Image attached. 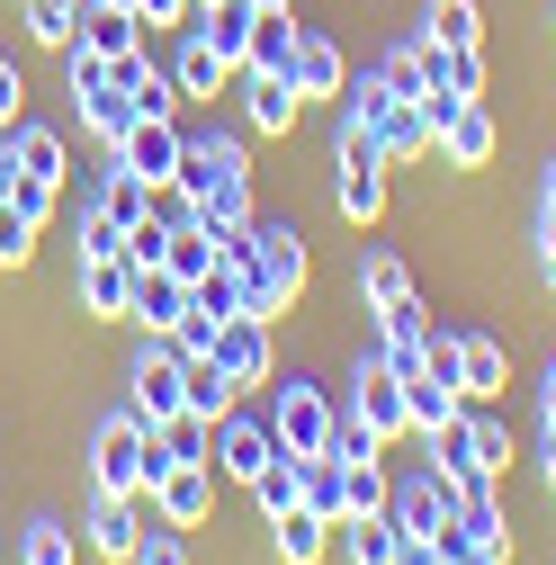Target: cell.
<instances>
[{"label":"cell","instance_id":"obj_21","mask_svg":"<svg viewBox=\"0 0 556 565\" xmlns=\"http://www.w3.org/2000/svg\"><path fill=\"white\" fill-rule=\"evenodd\" d=\"M297 36H306V28H297L288 10H260V19H252V54H243V73H288V82H297Z\"/></svg>","mask_w":556,"mask_h":565},{"label":"cell","instance_id":"obj_34","mask_svg":"<svg viewBox=\"0 0 556 565\" xmlns=\"http://www.w3.org/2000/svg\"><path fill=\"white\" fill-rule=\"evenodd\" d=\"M269 530H278V556H288V565H314V556H323V539H332V521H314L306 503H297V512H278Z\"/></svg>","mask_w":556,"mask_h":565},{"label":"cell","instance_id":"obj_1","mask_svg":"<svg viewBox=\"0 0 556 565\" xmlns=\"http://www.w3.org/2000/svg\"><path fill=\"white\" fill-rule=\"evenodd\" d=\"M162 467H171V449H162V431H153L135 404L99 422V440H90V484H99V493H153Z\"/></svg>","mask_w":556,"mask_h":565},{"label":"cell","instance_id":"obj_48","mask_svg":"<svg viewBox=\"0 0 556 565\" xmlns=\"http://www.w3.org/2000/svg\"><path fill=\"white\" fill-rule=\"evenodd\" d=\"M395 565H440V539H413V530H395Z\"/></svg>","mask_w":556,"mask_h":565},{"label":"cell","instance_id":"obj_26","mask_svg":"<svg viewBox=\"0 0 556 565\" xmlns=\"http://www.w3.org/2000/svg\"><path fill=\"white\" fill-rule=\"evenodd\" d=\"M252 19H260L252 0H206V10H197V36H206V45H216L234 73H243V54H252Z\"/></svg>","mask_w":556,"mask_h":565},{"label":"cell","instance_id":"obj_17","mask_svg":"<svg viewBox=\"0 0 556 565\" xmlns=\"http://www.w3.org/2000/svg\"><path fill=\"white\" fill-rule=\"evenodd\" d=\"M135 539H145V493H99V503H90V547L126 565Z\"/></svg>","mask_w":556,"mask_h":565},{"label":"cell","instance_id":"obj_42","mask_svg":"<svg viewBox=\"0 0 556 565\" xmlns=\"http://www.w3.org/2000/svg\"><path fill=\"white\" fill-rule=\"evenodd\" d=\"M73 234H82V260H108V252H126V225L108 216V206H99V198L82 206V225H73Z\"/></svg>","mask_w":556,"mask_h":565},{"label":"cell","instance_id":"obj_53","mask_svg":"<svg viewBox=\"0 0 556 565\" xmlns=\"http://www.w3.org/2000/svg\"><path fill=\"white\" fill-rule=\"evenodd\" d=\"M547 216H556V162H547Z\"/></svg>","mask_w":556,"mask_h":565},{"label":"cell","instance_id":"obj_3","mask_svg":"<svg viewBox=\"0 0 556 565\" xmlns=\"http://www.w3.org/2000/svg\"><path fill=\"white\" fill-rule=\"evenodd\" d=\"M351 117H368V135H377V153H386V162H423V153H431V117L413 108V99H395L377 73L351 90Z\"/></svg>","mask_w":556,"mask_h":565},{"label":"cell","instance_id":"obj_43","mask_svg":"<svg viewBox=\"0 0 556 565\" xmlns=\"http://www.w3.org/2000/svg\"><path fill=\"white\" fill-rule=\"evenodd\" d=\"M126 565H189V539H180L171 521H145V539H135Z\"/></svg>","mask_w":556,"mask_h":565},{"label":"cell","instance_id":"obj_2","mask_svg":"<svg viewBox=\"0 0 556 565\" xmlns=\"http://www.w3.org/2000/svg\"><path fill=\"white\" fill-rule=\"evenodd\" d=\"M341 216H351V225L386 216V153H377L368 117H351V108H341Z\"/></svg>","mask_w":556,"mask_h":565},{"label":"cell","instance_id":"obj_36","mask_svg":"<svg viewBox=\"0 0 556 565\" xmlns=\"http://www.w3.org/2000/svg\"><path fill=\"white\" fill-rule=\"evenodd\" d=\"M341 530H351V565H395V512H360Z\"/></svg>","mask_w":556,"mask_h":565},{"label":"cell","instance_id":"obj_54","mask_svg":"<svg viewBox=\"0 0 556 565\" xmlns=\"http://www.w3.org/2000/svg\"><path fill=\"white\" fill-rule=\"evenodd\" d=\"M0 198H10V153H0Z\"/></svg>","mask_w":556,"mask_h":565},{"label":"cell","instance_id":"obj_13","mask_svg":"<svg viewBox=\"0 0 556 565\" xmlns=\"http://www.w3.org/2000/svg\"><path fill=\"white\" fill-rule=\"evenodd\" d=\"M269 458H278V431H269V422H243V413H225V422H216V476L252 484Z\"/></svg>","mask_w":556,"mask_h":565},{"label":"cell","instance_id":"obj_27","mask_svg":"<svg viewBox=\"0 0 556 565\" xmlns=\"http://www.w3.org/2000/svg\"><path fill=\"white\" fill-rule=\"evenodd\" d=\"M171 82H180V99H216V90L234 82V63H225L216 45H206V36L189 28V45H180V63H171Z\"/></svg>","mask_w":556,"mask_h":565},{"label":"cell","instance_id":"obj_55","mask_svg":"<svg viewBox=\"0 0 556 565\" xmlns=\"http://www.w3.org/2000/svg\"><path fill=\"white\" fill-rule=\"evenodd\" d=\"M252 10H288V0H252Z\"/></svg>","mask_w":556,"mask_h":565},{"label":"cell","instance_id":"obj_49","mask_svg":"<svg viewBox=\"0 0 556 565\" xmlns=\"http://www.w3.org/2000/svg\"><path fill=\"white\" fill-rule=\"evenodd\" d=\"M135 19H145V28H180L189 0H135Z\"/></svg>","mask_w":556,"mask_h":565},{"label":"cell","instance_id":"obj_45","mask_svg":"<svg viewBox=\"0 0 556 565\" xmlns=\"http://www.w3.org/2000/svg\"><path fill=\"white\" fill-rule=\"evenodd\" d=\"M341 467H351V458H341ZM386 493H395V484L377 476V458H360V467H351V521H360V512H386Z\"/></svg>","mask_w":556,"mask_h":565},{"label":"cell","instance_id":"obj_32","mask_svg":"<svg viewBox=\"0 0 556 565\" xmlns=\"http://www.w3.org/2000/svg\"><path fill=\"white\" fill-rule=\"evenodd\" d=\"M189 306H197V315H216V323H234V315H243V269L216 252V269H206L197 288H189Z\"/></svg>","mask_w":556,"mask_h":565},{"label":"cell","instance_id":"obj_16","mask_svg":"<svg viewBox=\"0 0 556 565\" xmlns=\"http://www.w3.org/2000/svg\"><path fill=\"white\" fill-rule=\"evenodd\" d=\"M431 440V467L449 476V484H467V493H484V476H475V404H458L440 431H423Z\"/></svg>","mask_w":556,"mask_h":565},{"label":"cell","instance_id":"obj_8","mask_svg":"<svg viewBox=\"0 0 556 565\" xmlns=\"http://www.w3.org/2000/svg\"><path fill=\"white\" fill-rule=\"evenodd\" d=\"M145 512L171 521V530H197L206 512H216V467H206V458H171L153 476V493H145Z\"/></svg>","mask_w":556,"mask_h":565},{"label":"cell","instance_id":"obj_4","mask_svg":"<svg viewBox=\"0 0 556 565\" xmlns=\"http://www.w3.org/2000/svg\"><path fill=\"white\" fill-rule=\"evenodd\" d=\"M269 431H278V458H323L332 431H341V413H332L323 386L288 377V386H278V404H269Z\"/></svg>","mask_w":556,"mask_h":565},{"label":"cell","instance_id":"obj_14","mask_svg":"<svg viewBox=\"0 0 556 565\" xmlns=\"http://www.w3.org/2000/svg\"><path fill=\"white\" fill-rule=\"evenodd\" d=\"M216 369H225L234 386H269V323H260V315H234V323L216 332Z\"/></svg>","mask_w":556,"mask_h":565},{"label":"cell","instance_id":"obj_19","mask_svg":"<svg viewBox=\"0 0 556 565\" xmlns=\"http://www.w3.org/2000/svg\"><path fill=\"white\" fill-rule=\"evenodd\" d=\"M126 315L145 323V332H171V323L189 315V288H180L162 260H145V269H135V306H126Z\"/></svg>","mask_w":556,"mask_h":565},{"label":"cell","instance_id":"obj_44","mask_svg":"<svg viewBox=\"0 0 556 565\" xmlns=\"http://www.w3.org/2000/svg\"><path fill=\"white\" fill-rule=\"evenodd\" d=\"M19 565H73V530H63V521H36L28 547H19Z\"/></svg>","mask_w":556,"mask_h":565},{"label":"cell","instance_id":"obj_11","mask_svg":"<svg viewBox=\"0 0 556 565\" xmlns=\"http://www.w3.org/2000/svg\"><path fill=\"white\" fill-rule=\"evenodd\" d=\"M180 145H189V135H180L171 117H135V126L117 135V162H126L135 180H153V189H171V171H180Z\"/></svg>","mask_w":556,"mask_h":565},{"label":"cell","instance_id":"obj_46","mask_svg":"<svg viewBox=\"0 0 556 565\" xmlns=\"http://www.w3.org/2000/svg\"><path fill=\"white\" fill-rule=\"evenodd\" d=\"M54 198H63L54 180H28V171H10V206H28V216H36V225L54 216Z\"/></svg>","mask_w":556,"mask_h":565},{"label":"cell","instance_id":"obj_37","mask_svg":"<svg viewBox=\"0 0 556 565\" xmlns=\"http://www.w3.org/2000/svg\"><path fill=\"white\" fill-rule=\"evenodd\" d=\"M423 36H440V45H484L475 0H431V10H423Z\"/></svg>","mask_w":556,"mask_h":565},{"label":"cell","instance_id":"obj_18","mask_svg":"<svg viewBox=\"0 0 556 565\" xmlns=\"http://www.w3.org/2000/svg\"><path fill=\"white\" fill-rule=\"evenodd\" d=\"M377 360L395 369V377H413L431 360V323H423V306H395V315H377Z\"/></svg>","mask_w":556,"mask_h":565},{"label":"cell","instance_id":"obj_20","mask_svg":"<svg viewBox=\"0 0 556 565\" xmlns=\"http://www.w3.org/2000/svg\"><path fill=\"white\" fill-rule=\"evenodd\" d=\"M297 484H306V512H314V521H332V530L351 521V467H341L332 449H323V458H297Z\"/></svg>","mask_w":556,"mask_h":565},{"label":"cell","instance_id":"obj_31","mask_svg":"<svg viewBox=\"0 0 556 565\" xmlns=\"http://www.w3.org/2000/svg\"><path fill=\"white\" fill-rule=\"evenodd\" d=\"M10 171H28V180H54V189H63V135H54V126H19Z\"/></svg>","mask_w":556,"mask_h":565},{"label":"cell","instance_id":"obj_15","mask_svg":"<svg viewBox=\"0 0 556 565\" xmlns=\"http://www.w3.org/2000/svg\"><path fill=\"white\" fill-rule=\"evenodd\" d=\"M440 54H449L440 36H423V28H413V36H404V45H395V54L377 63V82H386L395 99H423V90L440 82Z\"/></svg>","mask_w":556,"mask_h":565},{"label":"cell","instance_id":"obj_7","mask_svg":"<svg viewBox=\"0 0 556 565\" xmlns=\"http://www.w3.org/2000/svg\"><path fill=\"white\" fill-rule=\"evenodd\" d=\"M135 413H145L153 431H162L171 413H189V360L171 350V332H145V360H135Z\"/></svg>","mask_w":556,"mask_h":565},{"label":"cell","instance_id":"obj_29","mask_svg":"<svg viewBox=\"0 0 556 565\" xmlns=\"http://www.w3.org/2000/svg\"><path fill=\"white\" fill-rule=\"evenodd\" d=\"M360 297H368V315H395V306H413V269H404L395 252H368V260H360Z\"/></svg>","mask_w":556,"mask_h":565},{"label":"cell","instance_id":"obj_51","mask_svg":"<svg viewBox=\"0 0 556 565\" xmlns=\"http://www.w3.org/2000/svg\"><path fill=\"white\" fill-rule=\"evenodd\" d=\"M538 413H547V431H556V369H547V386H538Z\"/></svg>","mask_w":556,"mask_h":565},{"label":"cell","instance_id":"obj_50","mask_svg":"<svg viewBox=\"0 0 556 565\" xmlns=\"http://www.w3.org/2000/svg\"><path fill=\"white\" fill-rule=\"evenodd\" d=\"M538 278H547V297H556V216L538 225Z\"/></svg>","mask_w":556,"mask_h":565},{"label":"cell","instance_id":"obj_40","mask_svg":"<svg viewBox=\"0 0 556 565\" xmlns=\"http://www.w3.org/2000/svg\"><path fill=\"white\" fill-rule=\"evenodd\" d=\"M440 90L484 99V45H449V54H440Z\"/></svg>","mask_w":556,"mask_h":565},{"label":"cell","instance_id":"obj_23","mask_svg":"<svg viewBox=\"0 0 556 565\" xmlns=\"http://www.w3.org/2000/svg\"><path fill=\"white\" fill-rule=\"evenodd\" d=\"M341 82H351V63H341L332 36H297V99H341Z\"/></svg>","mask_w":556,"mask_h":565},{"label":"cell","instance_id":"obj_28","mask_svg":"<svg viewBox=\"0 0 556 565\" xmlns=\"http://www.w3.org/2000/svg\"><path fill=\"white\" fill-rule=\"evenodd\" d=\"M73 45H90V54H135V45H145V19H135V10H108V0H90L82 28H73Z\"/></svg>","mask_w":556,"mask_h":565},{"label":"cell","instance_id":"obj_35","mask_svg":"<svg viewBox=\"0 0 556 565\" xmlns=\"http://www.w3.org/2000/svg\"><path fill=\"white\" fill-rule=\"evenodd\" d=\"M252 503H260V521L297 512V503H306V484H297V458H269V467L252 476Z\"/></svg>","mask_w":556,"mask_h":565},{"label":"cell","instance_id":"obj_9","mask_svg":"<svg viewBox=\"0 0 556 565\" xmlns=\"http://www.w3.org/2000/svg\"><path fill=\"white\" fill-rule=\"evenodd\" d=\"M351 386H360V395H351V422H368L377 440H404V431H413V413H404V377L377 360V350L360 360V377H351Z\"/></svg>","mask_w":556,"mask_h":565},{"label":"cell","instance_id":"obj_56","mask_svg":"<svg viewBox=\"0 0 556 565\" xmlns=\"http://www.w3.org/2000/svg\"><path fill=\"white\" fill-rule=\"evenodd\" d=\"M189 10H206V0H189Z\"/></svg>","mask_w":556,"mask_h":565},{"label":"cell","instance_id":"obj_24","mask_svg":"<svg viewBox=\"0 0 556 565\" xmlns=\"http://www.w3.org/2000/svg\"><path fill=\"white\" fill-rule=\"evenodd\" d=\"M243 82H252V99H243L252 135H288V126H297V108H306V99H297V82H288V73H243Z\"/></svg>","mask_w":556,"mask_h":565},{"label":"cell","instance_id":"obj_41","mask_svg":"<svg viewBox=\"0 0 556 565\" xmlns=\"http://www.w3.org/2000/svg\"><path fill=\"white\" fill-rule=\"evenodd\" d=\"M36 234H45V225L28 216V206H10V198H0V269H19V260L36 252Z\"/></svg>","mask_w":556,"mask_h":565},{"label":"cell","instance_id":"obj_10","mask_svg":"<svg viewBox=\"0 0 556 565\" xmlns=\"http://www.w3.org/2000/svg\"><path fill=\"white\" fill-rule=\"evenodd\" d=\"M234 180H252V162H243V145H225V135H206V145H180V171H171V189L197 206V198H216V189H234Z\"/></svg>","mask_w":556,"mask_h":565},{"label":"cell","instance_id":"obj_30","mask_svg":"<svg viewBox=\"0 0 556 565\" xmlns=\"http://www.w3.org/2000/svg\"><path fill=\"white\" fill-rule=\"evenodd\" d=\"M73 99H82V126H90V135H99V145H108V153H117V135H126V126H135V99H126V90H117V73H108V82H99V90H73Z\"/></svg>","mask_w":556,"mask_h":565},{"label":"cell","instance_id":"obj_12","mask_svg":"<svg viewBox=\"0 0 556 565\" xmlns=\"http://www.w3.org/2000/svg\"><path fill=\"white\" fill-rule=\"evenodd\" d=\"M431 145H440L449 171H484V162H494V108H484V99H458V108L440 117Z\"/></svg>","mask_w":556,"mask_h":565},{"label":"cell","instance_id":"obj_6","mask_svg":"<svg viewBox=\"0 0 556 565\" xmlns=\"http://www.w3.org/2000/svg\"><path fill=\"white\" fill-rule=\"evenodd\" d=\"M431 369H449L467 404H494L503 395V341L494 332H431Z\"/></svg>","mask_w":556,"mask_h":565},{"label":"cell","instance_id":"obj_25","mask_svg":"<svg viewBox=\"0 0 556 565\" xmlns=\"http://www.w3.org/2000/svg\"><path fill=\"white\" fill-rule=\"evenodd\" d=\"M135 306V260L108 252V260H82V315H126Z\"/></svg>","mask_w":556,"mask_h":565},{"label":"cell","instance_id":"obj_47","mask_svg":"<svg viewBox=\"0 0 556 565\" xmlns=\"http://www.w3.org/2000/svg\"><path fill=\"white\" fill-rule=\"evenodd\" d=\"M19 108H28V82H19V63H0V126H19Z\"/></svg>","mask_w":556,"mask_h":565},{"label":"cell","instance_id":"obj_22","mask_svg":"<svg viewBox=\"0 0 556 565\" xmlns=\"http://www.w3.org/2000/svg\"><path fill=\"white\" fill-rule=\"evenodd\" d=\"M458 404H467V395H458V377H449V369H431V360L404 377V413H413V431H440Z\"/></svg>","mask_w":556,"mask_h":565},{"label":"cell","instance_id":"obj_33","mask_svg":"<svg viewBox=\"0 0 556 565\" xmlns=\"http://www.w3.org/2000/svg\"><path fill=\"white\" fill-rule=\"evenodd\" d=\"M234 395H243V386H234L216 360H189V413H197V422H225V413H234Z\"/></svg>","mask_w":556,"mask_h":565},{"label":"cell","instance_id":"obj_5","mask_svg":"<svg viewBox=\"0 0 556 565\" xmlns=\"http://www.w3.org/2000/svg\"><path fill=\"white\" fill-rule=\"evenodd\" d=\"M386 512H395V530H413V539H449L458 512H467V484H449L440 467H423V476H404V484L386 493Z\"/></svg>","mask_w":556,"mask_h":565},{"label":"cell","instance_id":"obj_39","mask_svg":"<svg viewBox=\"0 0 556 565\" xmlns=\"http://www.w3.org/2000/svg\"><path fill=\"white\" fill-rule=\"evenodd\" d=\"M82 10H90V0H28V36H36V45H73Z\"/></svg>","mask_w":556,"mask_h":565},{"label":"cell","instance_id":"obj_52","mask_svg":"<svg viewBox=\"0 0 556 565\" xmlns=\"http://www.w3.org/2000/svg\"><path fill=\"white\" fill-rule=\"evenodd\" d=\"M538 467H547V484H556V431H547V449H538Z\"/></svg>","mask_w":556,"mask_h":565},{"label":"cell","instance_id":"obj_38","mask_svg":"<svg viewBox=\"0 0 556 565\" xmlns=\"http://www.w3.org/2000/svg\"><path fill=\"white\" fill-rule=\"evenodd\" d=\"M521 449H512V422H494V413H475V476L484 484H503V467H512Z\"/></svg>","mask_w":556,"mask_h":565}]
</instances>
